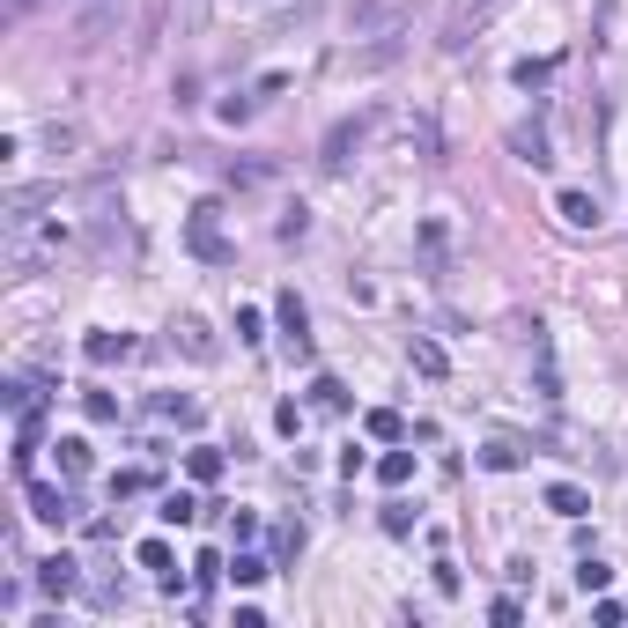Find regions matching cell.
Instances as JSON below:
<instances>
[{"label":"cell","instance_id":"12","mask_svg":"<svg viewBox=\"0 0 628 628\" xmlns=\"http://www.w3.org/2000/svg\"><path fill=\"white\" fill-rule=\"evenodd\" d=\"M555 207H562V222H569V230H592V222H599V200H592V193H577V185H569V193H562Z\"/></svg>","mask_w":628,"mask_h":628},{"label":"cell","instance_id":"14","mask_svg":"<svg viewBox=\"0 0 628 628\" xmlns=\"http://www.w3.org/2000/svg\"><path fill=\"white\" fill-rule=\"evenodd\" d=\"M311 414H348V385L340 377H311Z\"/></svg>","mask_w":628,"mask_h":628},{"label":"cell","instance_id":"10","mask_svg":"<svg viewBox=\"0 0 628 628\" xmlns=\"http://www.w3.org/2000/svg\"><path fill=\"white\" fill-rule=\"evenodd\" d=\"M82 355H89L97 370H111V363H126V355H133V340H126V333H89Z\"/></svg>","mask_w":628,"mask_h":628},{"label":"cell","instance_id":"31","mask_svg":"<svg viewBox=\"0 0 628 628\" xmlns=\"http://www.w3.org/2000/svg\"><path fill=\"white\" fill-rule=\"evenodd\" d=\"M274 429H281V436L303 429V407H296V399H281V407H274Z\"/></svg>","mask_w":628,"mask_h":628},{"label":"cell","instance_id":"16","mask_svg":"<svg viewBox=\"0 0 628 628\" xmlns=\"http://www.w3.org/2000/svg\"><path fill=\"white\" fill-rule=\"evenodd\" d=\"M377 481H385V488H407V481H414V451H385V459H377Z\"/></svg>","mask_w":628,"mask_h":628},{"label":"cell","instance_id":"7","mask_svg":"<svg viewBox=\"0 0 628 628\" xmlns=\"http://www.w3.org/2000/svg\"><path fill=\"white\" fill-rule=\"evenodd\" d=\"M74 584H82V562H74V555H52V562H37V592H45V599H67Z\"/></svg>","mask_w":628,"mask_h":628},{"label":"cell","instance_id":"9","mask_svg":"<svg viewBox=\"0 0 628 628\" xmlns=\"http://www.w3.org/2000/svg\"><path fill=\"white\" fill-rule=\"evenodd\" d=\"M274 311H281V333H289V348H296V355H311V311H303V296H296V289H281Z\"/></svg>","mask_w":628,"mask_h":628},{"label":"cell","instance_id":"15","mask_svg":"<svg viewBox=\"0 0 628 628\" xmlns=\"http://www.w3.org/2000/svg\"><path fill=\"white\" fill-rule=\"evenodd\" d=\"M481 466H488V473H518V466H525V444H518V436H496V444L481 451Z\"/></svg>","mask_w":628,"mask_h":628},{"label":"cell","instance_id":"3","mask_svg":"<svg viewBox=\"0 0 628 628\" xmlns=\"http://www.w3.org/2000/svg\"><path fill=\"white\" fill-rule=\"evenodd\" d=\"M215 215H222V207H193V222H185V244H193L200 259H215V266H222V259H230V237L215 230Z\"/></svg>","mask_w":628,"mask_h":628},{"label":"cell","instance_id":"22","mask_svg":"<svg viewBox=\"0 0 628 628\" xmlns=\"http://www.w3.org/2000/svg\"><path fill=\"white\" fill-rule=\"evenodd\" d=\"M518 156H525L532 170H547V163H555V156H547V133H540V126H525V133H518Z\"/></svg>","mask_w":628,"mask_h":628},{"label":"cell","instance_id":"21","mask_svg":"<svg viewBox=\"0 0 628 628\" xmlns=\"http://www.w3.org/2000/svg\"><path fill=\"white\" fill-rule=\"evenodd\" d=\"M606 584H614V569H606L599 555H584V562H577V592L592 599V592H606Z\"/></svg>","mask_w":628,"mask_h":628},{"label":"cell","instance_id":"4","mask_svg":"<svg viewBox=\"0 0 628 628\" xmlns=\"http://www.w3.org/2000/svg\"><path fill=\"white\" fill-rule=\"evenodd\" d=\"M370 126H377V119H370V111H355V119H340V126L326 133V170H340V163H348V156H355V148H363V141H370Z\"/></svg>","mask_w":628,"mask_h":628},{"label":"cell","instance_id":"5","mask_svg":"<svg viewBox=\"0 0 628 628\" xmlns=\"http://www.w3.org/2000/svg\"><path fill=\"white\" fill-rule=\"evenodd\" d=\"M45 200H60V185H15V193L0 200V222H8V230H23V222H30Z\"/></svg>","mask_w":628,"mask_h":628},{"label":"cell","instance_id":"11","mask_svg":"<svg viewBox=\"0 0 628 628\" xmlns=\"http://www.w3.org/2000/svg\"><path fill=\"white\" fill-rule=\"evenodd\" d=\"M407 363H414V370H422V377H451V355H444V348H436V340H429V333H414V340H407Z\"/></svg>","mask_w":628,"mask_h":628},{"label":"cell","instance_id":"32","mask_svg":"<svg viewBox=\"0 0 628 628\" xmlns=\"http://www.w3.org/2000/svg\"><path fill=\"white\" fill-rule=\"evenodd\" d=\"M488 621L510 628V621H525V606H518V599H496V606H488Z\"/></svg>","mask_w":628,"mask_h":628},{"label":"cell","instance_id":"26","mask_svg":"<svg viewBox=\"0 0 628 628\" xmlns=\"http://www.w3.org/2000/svg\"><path fill=\"white\" fill-rule=\"evenodd\" d=\"M82 407H89V422H119V399L111 392H82Z\"/></svg>","mask_w":628,"mask_h":628},{"label":"cell","instance_id":"18","mask_svg":"<svg viewBox=\"0 0 628 628\" xmlns=\"http://www.w3.org/2000/svg\"><path fill=\"white\" fill-rule=\"evenodd\" d=\"M185 473H193L200 488H215V481H222V451H215V444H200L193 459H185Z\"/></svg>","mask_w":628,"mask_h":628},{"label":"cell","instance_id":"27","mask_svg":"<svg viewBox=\"0 0 628 628\" xmlns=\"http://www.w3.org/2000/svg\"><path fill=\"white\" fill-rule=\"evenodd\" d=\"M274 555H281V562L303 555V525H281V532H274Z\"/></svg>","mask_w":628,"mask_h":628},{"label":"cell","instance_id":"24","mask_svg":"<svg viewBox=\"0 0 628 628\" xmlns=\"http://www.w3.org/2000/svg\"><path fill=\"white\" fill-rule=\"evenodd\" d=\"M230 577H237V584H259V577H274V562H266V555H237Z\"/></svg>","mask_w":628,"mask_h":628},{"label":"cell","instance_id":"2","mask_svg":"<svg viewBox=\"0 0 628 628\" xmlns=\"http://www.w3.org/2000/svg\"><path fill=\"white\" fill-rule=\"evenodd\" d=\"M407 15H414V0H355V8H348V30H355V37H399Z\"/></svg>","mask_w":628,"mask_h":628},{"label":"cell","instance_id":"20","mask_svg":"<svg viewBox=\"0 0 628 628\" xmlns=\"http://www.w3.org/2000/svg\"><path fill=\"white\" fill-rule=\"evenodd\" d=\"M156 414H163V422H178V429H200V407H193V399H178V392H163Z\"/></svg>","mask_w":628,"mask_h":628},{"label":"cell","instance_id":"25","mask_svg":"<svg viewBox=\"0 0 628 628\" xmlns=\"http://www.w3.org/2000/svg\"><path fill=\"white\" fill-rule=\"evenodd\" d=\"M377 525H385L392 540H407V532H414V510H407V503H385V518H377Z\"/></svg>","mask_w":628,"mask_h":628},{"label":"cell","instance_id":"17","mask_svg":"<svg viewBox=\"0 0 628 628\" xmlns=\"http://www.w3.org/2000/svg\"><path fill=\"white\" fill-rule=\"evenodd\" d=\"M52 451H60V473H67V481H82V473H89V444H82V436H60Z\"/></svg>","mask_w":628,"mask_h":628},{"label":"cell","instance_id":"23","mask_svg":"<svg viewBox=\"0 0 628 628\" xmlns=\"http://www.w3.org/2000/svg\"><path fill=\"white\" fill-rule=\"evenodd\" d=\"M156 518H163V525H193V518H200V503L178 488V496H163V510H156Z\"/></svg>","mask_w":628,"mask_h":628},{"label":"cell","instance_id":"8","mask_svg":"<svg viewBox=\"0 0 628 628\" xmlns=\"http://www.w3.org/2000/svg\"><path fill=\"white\" fill-rule=\"evenodd\" d=\"M170 340H178V348L193 355V363H215V355H222V348H215V333H207V318H193V311H185L178 326H170Z\"/></svg>","mask_w":628,"mask_h":628},{"label":"cell","instance_id":"13","mask_svg":"<svg viewBox=\"0 0 628 628\" xmlns=\"http://www.w3.org/2000/svg\"><path fill=\"white\" fill-rule=\"evenodd\" d=\"M547 510H555V518H569V525H577L584 510H592V496H584V488H569V481H555V488H547Z\"/></svg>","mask_w":628,"mask_h":628},{"label":"cell","instance_id":"33","mask_svg":"<svg viewBox=\"0 0 628 628\" xmlns=\"http://www.w3.org/2000/svg\"><path fill=\"white\" fill-rule=\"evenodd\" d=\"M547 74H555V67H547V60H518V89H532V82H547Z\"/></svg>","mask_w":628,"mask_h":628},{"label":"cell","instance_id":"29","mask_svg":"<svg viewBox=\"0 0 628 628\" xmlns=\"http://www.w3.org/2000/svg\"><path fill=\"white\" fill-rule=\"evenodd\" d=\"M141 569H163V577H178V569H170V547H163V540H141Z\"/></svg>","mask_w":628,"mask_h":628},{"label":"cell","instance_id":"1","mask_svg":"<svg viewBox=\"0 0 628 628\" xmlns=\"http://www.w3.org/2000/svg\"><path fill=\"white\" fill-rule=\"evenodd\" d=\"M496 8H503V0H451V8H444V37H436V45H444V52H466L473 37L496 23Z\"/></svg>","mask_w":628,"mask_h":628},{"label":"cell","instance_id":"6","mask_svg":"<svg viewBox=\"0 0 628 628\" xmlns=\"http://www.w3.org/2000/svg\"><path fill=\"white\" fill-rule=\"evenodd\" d=\"M23 488H30V518H37V525H67V518H74L67 488H52V481H23Z\"/></svg>","mask_w":628,"mask_h":628},{"label":"cell","instance_id":"19","mask_svg":"<svg viewBox=\"0 0 628 628\" xmlns=\"http://www.w3.org/2000/svg\"><path fill=\"white\" fill-rule=\"evenodd\" d=\"M363 429L377 436V444H399V436H407V422H399L392 407H370V414H363Z\"/></svg>","mask_w":628,"mask_h":628},{"label":"cell","instance_id":"28","mask_svg":"<svg viewBox=\"0 0 628 628\" xmlns=\"http://www.w3.org/2000/svg\"><path fill=\"white\" fill-rule=\"evenodd\" d=\"M237 340H244V348H259V340H266V318H259V311H237Z\"/></svg>","mask_w":628,"mask_h":628},{"label":"cell","instance_id":"30","mask_svg":"<svg viewBox=\"0 0 628 628\" xmlns=\"http://www.w3.org/2000/svg\"><path fill=\"white\" fill-rule=\"evenodd\" d=\"M111 496H119V503H126V496H148V473H141V466L119 473V481H111Z\"/></svg>","mask_w":628,"mask_h":628}]
</instances>
